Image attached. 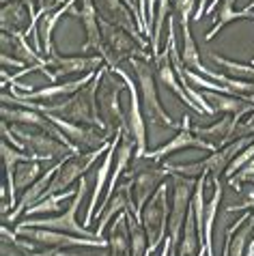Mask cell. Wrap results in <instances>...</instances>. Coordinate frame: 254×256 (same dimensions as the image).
<instances>
[{
    "mask_svg": "<svg viewBox=\"0 0 254 256\" xmlns=\"http://www.w3.org/2000/svg\"><path fill=\"white\" fill-rule=\"evenodd\" d=\"M2 130V138L9 140L13 146L22 148L26 153L37 155L39 162H60L76 155L65 142H60L58 138L50 136L48 132L39 130V127L30 125H18V123H4L0 125Z\"/></svg>",
    "mask_w": 254,
    "mask_h": 256,
    "instance_id": "6da1fadb",
    "label": "cell"
},
{
    "mask_svg": "<svg viewBox=\"0 0 254 256\" xmlns=\"http://www.w3.org/2000/svg\"><path fill=\"white\" fill-rule=\"evenodd\" d=\"M132 69L136 74L138 80V93L140 102H142V114L146 118V123L153 127H166V130H179L181 123L172 120V116L164 110V106L160 104L158 97V76H155V62L134 56L130 58Z\"/></svg>",
    "mask_w": 254,
    "mask_h": 256,
    "instance_id": "7a4b0ae2",
    "label": "cell"
},
{
    "mask_svg": "<svg viewBox=\"0 0 254 256\" xmlns=\"http://www.w3.org/2000/svg\"><path fill=\"white\" fill-rule=\"evenodd\" d=\"M166 176H170L166 164H160L149 158H134L132 168L125 170L123 179L132 181V190H134V198L140 213L142 207L149 202V198L162 188V183H166Z\"/></svg>",
    "mask_w": 254,
    "mask_h": 256,
    "instance_id": "3957f363",
    "label": "cell"
},
{
    "mask_svg": "<svg viewBox=\"0 0 254 256\" xmlns=\"http://www.w3.org/2000/svg\"><path fill=\"white\" fill-rule=\"evenodd\" d=\"M102 34H104V46H106L104 60H106V65H108L110 69L121 67L123 60H130V58H134V56L153 60V56L146 52V50L140 46L130 32L123 30L121 26H114V24L102 20Z\"/></svg>",
    "mask_w": 254,
    "mask_h": 256,
    "instance_id": "277c9868",
    "label": "cell"
},
{
    "mask_svg": "<svg viewBox=\"0 0 254 256\" xmlns=\"http://www.w3.org/2000/svg\"><path fill=\"white\" fill-rule=\"evenodd\" d=\"M168 216H170V207H168V186L162 183V188L155 192L149 198V202L142 207L140 220L146 230V239H149V250L146 254H153L160 248V244L164 241L168 234Z\"/></svg>",
    "mask_w": 254,
    "mask_h": 256,
    "instance_id": "5b68a950",
    "label": "cell"
},
{
    "mask_svg": "<svg viewBox=\"0 0 254 256\" xmlns=\"http://www.w3.org/2000/svg\"><path fill=\"white\" fill-rule=\"evenodd\" d=\"M123 88H127V84L123 78H118L114 71H110V67L106 69V74L102 78L100 84V95H97V102H100V110L102 116L108 125V134L112 138L116 136V132L121 127H127V118L123 116L121 112V104H118V97H121Z\"/></svg>",
    "mask_w": 254,
    "mask_h": 256,
    "instance_id": "8992f818",
    "label": "cell"
},
{
    "mask_svg": "<svg viewBox=\"0 0 254 256\" xmlns=\"http://www.w3.org/2000/svg\"><path fill=\"white\" fill-rule=\"evenodd\" d=\"M86 194V179H80V188L76 190V196L69 209L65 213H58L54 218H24L22 226H37V228H52V230H60V232H69V234H78V237H93V239H104V237H97V232H90L86 226L80 224L76 220V213L82 204V198Z\"/></svg>",
    "mask_w": 254,
    "mask_h": 256,
    "instance_id": "52a82bcc",
    "label": "cell"
},
{
    "mask_svg": "<svg viewBox=\"0 0 254 256\" xmlns=\"http://www.w3.org/2000/svg\"><path fill=\"white\" fill-rule=\"evenodd\" d=\"M170 176H172V207H170V216H168V237H170L172 246H179L198 179L183 174H170Z\"/></svg>",
    "mask_w": 254,
    "mask_h": 256,
    "instance_id": "ba28073f",
    "label": "cell"
},
{
    "mask_svg": "<svg viewBox=\"0 0 254 256\" xmlns=\"http://www.w3.org/2000/svg\"><path fill=\"white\" fill-rule=\"evenodd\" d=\"M16 232L39 248H108V239L78 237V234L52 230V228H37V226L18 224Z\"/></svg>",
    "mask_w": 254,
    "mask_h": 256,
    "instance_id": "9c48e42d",
    "label": "cell"
},
{
    "mask_svg": "<svg viewBox=\"0 0 254 256\" xmlns=\"http://www.w3.org/2000/svg\"><path fill=\"white\" fill-rule=\"evenodd\" d=\"M110 142L108 144H104V146H100V148H95V151L76 153V155H72V158L62 160L58 170H56V174H54V179L50 181V186H48V190H46V196L65 192V190H69V186H74L76 181H80L84 176V172H86V170L97 162V158H100V155H106V151L110 148Z\"/></svg>",
    "mask_w": 254,
    "mask_h": 256,
    "instance_id": "30bf717a",
    "label": "cell"
},
{
    "mask_svg": "<svg viewBox=\"0 0 254 256\" xmlns=\"http://www.w3.org/2000/svg\"><path fill=\"white\" fill-rule=\"evenodd\" d=\"M52 123L58 127V130L65 134V136L72 140V144L78 148V151H95L104 144H108L112 140V136L108 132L100 130V127H90V125H80V123H74V120H67L58 114H46Z\"/></svg>",
    "mask_w": 254,
    "mask_h": 256,
    "instance_id": "8fae6325",
    "label": "cell"
},
{
    "mask_svg": "<svg viewBox=\"0 0 254 256\" xmlns=\"http://www.w3.org/2000/svg\"><path fill=\"white\" fill-rule=\"evenodd\" d=\"M136 138H134V134L130 130V125L127 127H121V140H118V146H116V160H114V168H112V174H110V183H108V190H106L104 194V200L100 202V207H97V213L95 218L100 220L104 209L110 204L112 196H114V192L118 188V181H121V176L125 174L127 166H130V162L136 158Z\"/></svg>",
    "mask_w": 254,
    "mask_h": 256,
    "instance_id": "7c38bea8",
    "label": "cell"
},
{
    "mask_svg": "<svg viewBox=\"0 0 254 256\" xmlns=\"http://www.w3.org/2000/svg\"><path fill=\"white\" fill-rule=\"evenodd\" d=\"M114 71L118 78H123L125 84H127V90H130V112H127V123H130V130L136 138V158H144L146 153V120L142 118V102H140V93H138V86L134 84L132 76L127 74L125 69L121 67H114L110 69Z\"/></svg>",
    "mask_w": 254,
    "mask_h": 256,
    "instance_id": "4fadbf2b",
    "label": "cell"
},
{
    "mask_svg": "<svg viewBox=\"0 0 254 256\" xmlns=\"http://www.w3.org/2000/svg\"><path fill=\"white\" fill-rule=\"evenodd\" d=\"M190 118L188 114H183L181 118V127H179V134L174 138H170L166 142V144H162L160 148H153V151H146L144 153V158H149V160H155V162H162L166 158V155H170V153H177L181 151V148H202V151H218V148L211 144V142L207 140H202L198 138L196 134L192 132V123H190Z\"/></svg>",
    "mask_w": 254,
    "mask_h": 256,
    "instance_id": "5bb4252c",
    "label": "cell"
},
{
    "mask_svg": "<svg viewBox=\"0 0 254 256\" xmlns=\"http://www.w3.org/2000/svg\"><path fill=\"white\" fill-rule=\"evenodd\" d=\"M95 6H97V13H100L102 20H106V22H110L114 26H121L123 30L130 32L144 50L151 46L149 39H144L142 32L138 30L136 18L132 16V11L127 9V4L123 2V0H95Z\"/></svg>",
    "mask_w": 254,
    "mask_h": 256,
    "instance_id": "9a60e30c",
    "label": "cell"
},
{
    "mask_svg": "<svg viewBox=\"0 0 254 256\" xmlns=\"http://www.w3.org/2000/svg\"><path fill=\"white\" fill-rule=\"evenodd\" d=\"M104 56H62V54H52L50 58L46 60L48 69H54L52 76L54 80L52 84H56L60 78L67 76H76V74H88V71H97L100 67H104Z\"/></svg>",
    "mask_w": 254,
    "mask_h": 256,
    "instance_id": "2e32d148",
    "label": "cell"
},
{
    "mask_svg": "<svg viewBox=\"0 0 254 256\" xmlns=\"http://www.w3.org/2000/svg\"><path fill=\"white\" fill-rule=\"evenodd\" d=\"M153 62H155V76H158V80H160L162 86L168 88V90H172V93L177 95L183 104L190 106L192 110H196L198 114H204V110L186 93V88H183L179 76L174 74V67H172V62H170V50H168V46L162 50L158 56H153Z\"/></svg>",
    "mask_w": 254,
    "mask_h": 256,
    "instance_id": "e0dca14e",
    "label": "cell"
},
{
    "mask_svg": "<svg viewBox=\"0 0 254 256\" xmlns=\"http://www.w3.org/2000/svg\"><path fill=\"white\" fill-rule=\"evenodd\" d=\"M80 9H74L72 13L78 16L84 24V30H86V44L82 46V50H90L93 48L97 54L104 56L106 54V46H104V34H102V20H100V13H97V6H95V0H80Z\"/></svg>",
    "mask_w": 254,
    "mask_h": 256,
    "instance_id": "ac0fdd59",
    "label": "cell"
},
{
    "mask_svg": "<svg viewBox=\"0 0 254 256\" xmlns=\"http://www.w3.org/2000/svg\"><path fill=\"white\" fill-rule=\"evenodd\" d=\"M97 71H88V74H82L80 78H76V80L72 82H56L52 84V86H46V88H39V90H26V93H22L18 86H13L11 84V95H16L20 99H28V102H39V99H54V97H69L78 93L80 88H84L86 84L93 80Z\"/></svg>",
    "mask_w": 254,
    "mask_h": 256,
    "instance_id": "d6986e66",
    "label": "cell"
},
{
    "mask_svg": "<svg viewBox=\"0 0 254 256\" xmlns=\"http://www.w3.org/2000/svg\"><path fill=\"white\" fill-rule=\"evenodd\" d=\"M239 123H242V118H239V116L226 114L224 118L216 120L214 125H207V127L196 125V127H192V132H194L198 138L211 142V144H214L216 148H222V146L230 144V142L239 140V134H237Z\"/></svg>",
    "mask_w": 254,
    "mask_h": 256,
    "instance_id": "ffe728a7",
    "label": "cell"
},
{
    "mask_svg": "<svg viewBox=\"0 0 254 256\" xmlns=\"http://www.w3.org/2000/svg\"><path fill=\"white\" fill-rule=\"evenodd\" d=\"M134 211L136 216L140 218V209H138V204H136V198H134V190H132V181L130 179H123V183H118V188L114 192V196H112V200L110 204L104 209L102 213V218H100V224H97V237H104V228L108 226L112 220H114L118 213H123V211Z\"/></svg>",
    "mask_w": 254,
    "mask_h": 256,
    "instance_id": "44dd1931",
    "label": "cell"
},
{
    "mask_svg": "<svg viewBox=\"0 0 254 256\" xmlns=\"http://www.w3.org/2000/svg\"><path fill=\"white\" fill-rule=\"evenodd\" d=\"M62 162V160H60ZM60 162H56L52 168H48L44 174L39 176L37 181L32 183L28 190H24V194H22V198L18 200V204H16V209H13L9 216L6 218H2V222L6 224V222H11V224H16L18 222V218L22 216V213L26 211V209H30V207H34L39 200H44V196H46V190H48V186H50V181L54 179V174H56V170H58V166H60Z\"/></svg>",
    "mask_w": 254,
    "mask_h": 256,
    "instance_id": "7402d4cb",
    "label": "cell"
},
{
    "mask_svg": "<svg viewBox=\"0 0 254 256\" xmlns=\"http://www.w3.org/2000/svg\"><path fill=\"white\" fill-rule=\"evenodd\" d=\"M118 140H121V130L116 132V136L112 138L110 142V148L106 151L104 155V162L100 170H97V176H95V190H93V196H90V204H88V211H86V218H84V226H88L90 222L95 220V213H97V200H100L102 192L106 190V183H108V176L112 174V162L116 160V146H118Z\"/></svg>",
    "mask_w": 254,
    "mask_h": 256,
    "instance_id": "603a6c76",
    "label": "cell"
},
{
    "mask_svg": "<svg viewBox=\"0 0 254 256\" xmlns=\"http://www.w3.org/2000/svg\"><path fill=\"white\" fill-rule=\"evenodd\" d=\"M30 11L24 4V0H9V2H2V11H0V26H2V32H28L30 30Z\"/></svg>",
    "mask_w": 254,
    "mask_h": 256,
    "instance_id": "cb8c5ba5",
    "label": "cell"
},
{
    "mask_svg": "<svg viewBox=\"0 0 254 256\" xmlns=\"http://www.w3.org/2000/svg\"><path fill=\"white\" fill-rule=\"evenodd\" d=\"M0 44H2V52L4 54H11L16 58L24 60L26 65H46V60L37 50L28 46V37L24 32H18V34H11V32H2L0 37Z\"/></svg>",
    "mask_w": 254,
    "mask_h": 256,
    "instance_id": "d4e9b609",
    "label": "cell"
},
{
    "mask_svg": "<svg viewBox=\"0 0 254 256\" xmlns=\"http://www.w3.org/2000/svg\"><path fill=\"white\" fill-rule=\"evenodd\" d=\"M235 2L237 0H222L220 2V11H218V16L214 18V28L204 34V41L216 39V34L220 32L224 26L235 22V20H254V4H248L242 11H235Z\"/></svg>",
    "mask_w": 254,
    "mask_h": 256,
    "instance_id": "484cf974",
    "label": "cell"
},
{
    "mask_svg": "<svg viewBox=\"0 0 254 256\" xmlns=\"http://www.w3.org/2000/svg\"><path fill=\"white\" fill-rule=\"evenodd\" d=\"M108 250H110V256H132V239H130V226H127L125 211L118 213L114 222L110 224Z\"/></svg>",
    "mask_w": 254,
    "mask_h": 256,
    "instance_id": "4316f807",
    "label": "cell"
},
{
    "mask_svg": "<svg viewBox=\"0 0 254 256\" xmlns=\"http://www.w3.org/2000/svg\"><path fill=\"white\" fill-rule=\"evenodd\" d=\"M200 250H204V244H202L200 237H198L194 209L190 207L188 218H186V226H183L181 241H179V246H177V254H179V256H198Z\"/></svg>",
    "mask_w": 254,
    "mask_h": 256,
    "instance_id": "83f0119b",
    "label": "cell"
},
{
    "mask_svg": "<svg viewBox=\"0 0 254 256\" xmlns=\"http://www.w3.org/2000/svg\"><path fill=\"white\" fill-rule=\"evenodd\" d=\"M179 24H181V34H183V50H181L183 65L194 69V71H198V74H202L204 65L200 60V52H198V48H196L192 30H190V18H179Z\"/></svg>",
    "mask_w": 254,
    "mask_h": 256,
    "instance_id": "f1b7e54d",
    "label": "cell"
},
{
    "mask_svg": "<svg viewBox=\"0 0 254 256\" xmlns=\"http://www.w3.org/2000/svg\"><path fill=\"white\" fill-rule=\"evenodd\" d=\"M209 60H214L216 65H220L226 76L230 78H237V80H248L254 82V65H248V62H237V60H230V58H224V56H218L214 52H209Z\"/></svg>",
    "mask_w": 254,
    "mask_h": 256,
    "instance_id": "f546056e",
    "label": "cell"
},
{
    "mask_svg": "<svg viewBox=\"0 0 254 256\" xmlns=\"http://www.w3.org/2000/svg\"><path fill=\"white\" fill-rule=\"evenodd\" d=\"M72 196H76V192H72V190L58 192V194H50V196H46L44 200H39L37 204H34V207L26 209L24 216H26V218H32V216H44V213H54V211L60 209L58 204H60L62 200H67V198H72Z\"/></svg>",
    "mask_w": 254,
    "mask_h": 256,
    "instance_id": "4dcf8cb0",
    "label": "cell"
},
{
    "mask_svg": "<svg viewBox=\"0 0 254 256\" xmlns=\"http://www.w3.org/2000/svg\"><path fill=\"white\" fill-rule=\"evenodd\" d=\"M41 174H44V172H41L39 162H28V164H24V166L16 172V190L18 192L20 190H28Z\"/></svg>",
    "mask_w": 254,
    "mask_h": 256,
    "instance_id": "1f68e13d",
    "label": "cell"
},
{
    "mask_svg": "<svg viewBox=\"0 0 254 256\" xmlns=\"http://www.w3.org/2000/svg\"><path fill=\"white\" fill-rule=\"evenodd\" d=\"M0 60H2V67L6 69V67H18V69H24V67H28L24 60H20V58H16V56H11V54H0Z\"/></svg>",
    "mask_w": 254,
    "mask_h": 256,
    "instance_id": "d6a6232c",
    "label": "cell"
},
{
    "mask_svg": "<svg viewBox=\"0 0 254 256\" xmlns=\"http://www.w3.org/2000/svg\"><path fill=\"white\" fill-rule=\"evenodd\" d=\"M209 2H211V0H198V6H196V13H194V18H192V20L200 22V18L207 16V6H209Z\"/></svg>",
    "mask_w": 254,
    "mask_h": 256,
    "instance_id": "836d02e7",
    "label": "cell"
},
{
    "mask_svg": "<svg viewBox=\"0 0 254 256\" xmlns=\"http://www.w3.org/2000/svg\"><path fill=\"white\" fill-rule=\"evenodd\" d=\"M123 2L127 4V9L132 11V16L136 18V22L140 24V9H138V0H123ZM138 30H140V28H138Z\"/></svg>",
    "mask_w": 254,
    "mask_h": 256,
    "instance_id": "e575fe53",
    "label": "cell"
},
{
    "mask_svg": "<svg viewBox=\"0 0 254 256\" xmlns=\"http://www.w3.org/2000/svg\"><path fill=\"white\" fill-rule=\"evenodd\" d=\"M170 252H172V241H170V237H166L164 239V246H162L160 256H170Z\"/></svg>",
    "mask_w": 254,
    "mask_h": 256,
    "instance_id": "d590c367",
    "label": "cell"
},
{
    "mask_svg": "<svg viewBox=\"0 0 254 256\" xmlns=\"http://www.w3.org/2000/svg\"><path fill=\"white\" fill-rule=\"evenodd\" d=\"M222 256H230V234L226 232V239H224V252Z\"/></svg>",
    "mask_w": 254,
    "mask_h": 256,
    "instance_id": "8d00e7d4",
    "label": "cell"
},
{
    "mask_svg": "<svg viewBox=\"0 0 254 256\" xmlns=\"http://www.w3.org/2000/svg\"><path fill=\"white\" fill-rule=\"evenodd\" d=\"M244 123H246V125H250V130L254 132V112H252V114L248 116V120H244Z\"/></svg>",
    "mask_w": 254,
    "mask_h": 256,
    "instance_id": "74e56055",
    "label": "cell"
},
{
    "mask_svg": "<svg viewBox=\"0 0 254 256\" xmlns=\"http://www.w3.org/2000/svg\"><path fill=\"white\" fill-rule=\"evenodd\" d=\"M170 256H179V254H177V246H172V252H170Z\"/></svg>",
    "mask_w": 254,
    "mask_h": 256,
    "instance_id": "f35d334b",
    "label": "cell"
},
{
    "mask_svg": "<svg viewBox=\"0 0 254 256\" xmlns=\"http://www.w3.org/2000/svg\"><path fill=\"white\" fill-rule=\"evenodd\" d=\"M252 65H254V62H252Z\"/></svg>",
    "mask_w": 254,
    "mask_h": 256,
    "instance_id": "ab89813d",
    "label": "cell"
}]
</instances>
